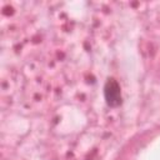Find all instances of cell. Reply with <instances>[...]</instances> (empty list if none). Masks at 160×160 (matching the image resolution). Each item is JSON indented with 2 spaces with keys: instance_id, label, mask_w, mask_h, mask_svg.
Here are the masks:
<instances>
[{
  "instance_id": "1",
  "label": "cell",
  "mask_w": 160,
  "mask_h": 160,
  "mask_svg": "<svg viewBox=\"0 0 160 160\" xmlns=\"http://www.w3.org/2000/svg\"><path fill=\"white\" fill-rule=\"evenodd\" d=\"M104 98H105V102L110 108H118L122 104L121 88L114 78H108L104 85Z\"/></svg>"
}]
</instances>
